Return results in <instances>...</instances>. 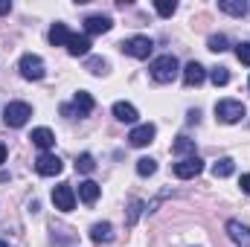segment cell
<instances>
[{"label": "cell", "instance_id": "6da1fadb", "mask_svg": "<svg viewBox=\"0 0 250 247\" xmlns=\"http://www.w3.org/2000/svg\"><path fill=\"white\" fill-rule=\"evenodd\" d=\"M151 79L154 82H160V84H169V82H175L178 79V73H181V64L178 59L172 56V53H166V56H157L154 62H151Z\"/></svg>", "mask_w": 250, "mask_h": 247}, {"label": "cell", "instance_id": "7a4b0ae2", "mask_svg": "<svg viewBox=\"0 0 250 247\" xmlns=\"http://www.w3.org/2000/svg\"><path fill=\"white\" fill-rule=\"evenodd\" d=\"M245 114H248V108H245L239 99H221V102L215 105V117H218V123H224V125L242 123Z\"/></svg>", "mask_w": 250, "mask_h": 247}, {"label": "cell", "instance_id": "3957f363", "mask_svg": "<svg viewBox=\"0 0 250 247\" xmlns=\"http://www.w3.org/2000/svg\"><path fill=\"white\" fill-rule=\"evenodd\" d=\"M29 117H32V105H26V102H9V105L3 108V123L9 125V128L26 125Z\"/></svg>", "mask_w": 250, "mask_h": 247}, {"label": "cell", "instance_id": "277c9868", "mask_svg": "<svg viewBox=\"0 0 250 247\" xmlns=\"http://www.w3.org/2000/svg\"><path fill=\"white\" fill-rule=\"evenodd\" d=\"M18 70H21V76L29 79V82H41V79L47 76V70H44V59H41V56H32V53L21 56Z\"/></svg>", "mask_w": 250, "mask_h": 247}, {"label": "cell", "instance_id": "5b68a950", "mask_svg": "<svg viewBox=\"0 0 250 247\" xmlns=\"http://www.w3.org/2000/svg\"><path fill=\"white\" fill-rule=\"evenodd\" d=\"M151 50H154V44H151L148 35H134V38H128L123 44V53L131 56V59H148Z\"/></svg>", "mask_w": 250, "mask_h": 247}, {"label": "cell", "instance_id": "8992f818", "mask_svg": "<svg viewBox=\"0 0 250 247\" xmlns=\"http://www.w3.org/2000/svg\"><path fill=\"white\" fill-rule=\"evenodd\" d=\"M204 172V160L198 157V154H192V157H181L178 163H175V175L181 178V181H189V178H198Z\"/></svg>", "mask_w": 250, "mask_h": 247}, {"label": "cell", "instance_id": "52a82bcc", "mask_svg": "<svg viewBox=\"0 0 250 247\" xmlns=\"http://www.w3.org/2000/svg\"><path fill=\"white\" fill-rule=\"evenodd\" d=\"M62 169H64V163L56 154H50V151L38 154V160H35V172L44 175V178H56V175H62Z\"/></svg>", "mask_w": 250, "mask_h": 247}, {"label": "cell", "instance_id": "ba28073f", "mask_svg": "<svg viewBox=\"0 0 250 247\" xmlns=\"http://www.w3.org/2000/svg\"><path fill=\"white\" fill-rule=\"evenodd\" d=\"M154 134H157V128H154L151 123L134 125V128H131V134H128V143H131L134 148H146V145L154 140Z\"/></svg>", "mask_w": 250, "mask_h": 247}, {"label": "cell", "instance_id": "9c48e42d", "mask_svg": "<svg viewBox=\"0 0 250 247\" xmlns=\"http://www.w3.org/2000/svg\"><path fill=\"white\" fill-rule=\"evenodd\" d=\"M53 204H56V209H62V212H73V206H76V192H73V186H56L53 189Z\"/></svg>", "mask_w": 250, "mask_h": 247}, {"label": "cell", "instance_id": "30bf717a", "mask_svg": "<svg viewBox=\"0 0 250 247\" xmlns=\"http://www.w3.org/2000/svg\"><path fill=\"white\" fill-rule=\"evenodd\" d=\"M227 236L236 247H250V227L242 221H227Z\"/></svg>", "mask_w": 250, "mask_h": 247}, {"label": "cell", "instance_id": "8fae6325", "mask_svg": "<svg viewBox=\"0 0 250 247\" xmlns=\"http://www.w3.org/2000/svg\"><path fill=\"white\" fill-rule=\"evenodd\" d=\"M111 26H114V21L108 15H90L84 21V32L87 35H105V32H111Z\"/></svg>", "mask_w": 250, "mask_h": 247}, {"label": "cell", "instance_id": "7c38bea8", "mask_svg": "<svg viewBox=\"0 0 250 247\" xmlns=\"http://www.w3.org/2000/svg\"><path fill=\"white\" fill-rule=\"evenodd\" d=\"M70 111H73V117H87L93 111V96L87 90H79L76 99H73V105H70Z\"/></svg>", "mask_w": 250, "mask_h": 247}, {"label": "cell", "instance_id": "4fadbf2b", "mask_svg": "<svg viewBox=\"0 0 250 247\" xmlns=\"http://www.w3.org/2000/svg\"><path fill=\"white\" fill-rule=\"evenodd\" d=\"M204 79H207V70H204V64L189 62L187 67H184V82H187V87H198Z\"/></svg>", "mask_w": 250, "mask_h": 247}, {"label": "cell", "instance_id": "5bb4252c", "mask_svg": "<svg viewBox=\"0 0 250 247\" xmlns=\"http://www.w3.org/2000/svg\"><path fill=\"white\" fill-rule=\"evenodd\" d=\"M67 53L70 56H87L90 53V38L87 35H70V41H67Z\"/></svg>", "mask_w": 250, "mask_h": 247}, {"label": "cell", "instance_id": "9a60e30c", "mask_svg": "<svg viewBox=\"0 0 250 247\" xmlns=\"http://www.w3.org/2000/svg\"><path fill=\"white\" fill-rule=\"evenodd\" d=\"M29 140H32V143H35L38 148H44V151L56 145V134H53L50 128H32V134H29Z\"/></svg>", "mask_w": 250, "mask_h": 247}, {"label": "cell", "instance_id": "2e32d148", "mask_svg": "<svg viewBox=\"0 0 250 247\" xmlns=\"http://www.w3.org/2000/svg\"><path fill=\"white\" fill-rule=\"evenodd\" d=\"M90 239H93L96 245H108V242L114 239V227H111L108 221H99V224L90 227Z\"/></svg>", "mask_w": 250, "mask_h": 247}, {"label": "cell", "instance_id": "e0dca14e", "mask_svg": "<svg viewBox=\"0 0 250 247\" xmlns=\"http://www.w3.org/2000/svg\"><path fill=\"white\" fill-rule=\"evenodd\" d=\"M99 195H102V186L96 184V181H84V184H79V198H82L84 204H96Z\"/></svg>", "mask_w": 250, "mask_h": 247}, {"label": "cell", "instance_id": "ac0fdd59", "mask_svg": "<svg viewBox=\"0 0 250 247\" xmlns=\"http://www.w3.org/2000/svg\"><path fill=\"white\" fill-rule=\"evenodd\" d=\"M114 117H117L120 123L134 125L137 123V108H134L131 102H117V105H114Z\"/></svg>", "mask_w": 250, "mask_h": 247}, {"label": "cell", "instance_id": "d6986e66", "mask_svg": "<svg viewBox=\"0 0 250 247\" xmlns=\"http://www.w3.org/2000/svg\"><path fill=\"white\" fill-rule=\"evenodd\" d=\"M218 9L233 15V18H245L248 15V3L245 0H218Z\"/></svg>", "mask_w": 250, "mask_h": 247}, {"label": "cell", "instance_id": "ffe728a7", "mask_svg": "<svg viewBox=\"0 0 250 247\" xmlns=\"http://www.w3.org/2000/svg\"><path fill=\"white\" fill-rule=\"evenodd\" d=\"M70 35H73V32H70L64 23H53V29H50V44H53V47H67Z\"/></svg>", "mask_w": 250, "mask_h": 247}, {"label": "cell", "instance_id": "44dd1931", "mask_svg": "<svg viewBox=\"0 0 250 247\" xmlns=\"http://www.w3.org/2000/svg\"><path fill=\"white\" fill-rule=\"evenodd\" d=\"M233 172H236V163H233L230 157H221V160L212 163V175H215V178H230Z\"/></svg>", "mask_w": 250, "mask_h": 247}, {"label": "cell", "instance_id": "7402d4cb", "mask_svg": "<svg viewBox=\"0 0 250 247\" xmlns=\"http://www.w3.org/2000/svg\"><path fill=\"white\" fill-rule=\"evenodd\" d=\"M172 151L181 154V157H192V154H195V140H189V137H178V140L172 143Z\"/></svg>", "mask_w": 250, "mask_h": 247}, {"label": "cell", "instance_id": "603a6c76", "mask_svg": "<svg viewBox=\"0 0 250 247\" xmlns=\"http://www.w3.org/2000/svg\"><path fill=\"white\" fill-rule=\"evenodd\" d=\"M209 82H212L215 87H224V84L230 82V70H227V67H212V70H209Z\"/></svg>", "mask_w": 250, "mask_h": 247}, {"label": "cell", "instance_id": "cb8c5ba5", "mask_svg": "<svg viewBox=\"0 0 250 247\" xmlns=\"http://www.w3.org/2000/svg\"><path fill=\"white\" fill-rule=\"evenodd\" d=\"M154 172H157V163H154L151 157H140V160H137V175H140V178H151Z\"/></svg>", "mask_w": 250, "mask_h": 247}, {"label": "cell", "instance_id": "d4e9b609", "mask_svg": "<svg viewBox=\"0 0 250 247\" xmlns=\"http://www.w3.org/2000/svg\"><path fill=\"white\" fill-rule=\"evenodd\" d=\"M76 169H79L82 175H90V172L96 169V160H93V154H79V160H76Z\"/></svg>", "mask_w": 250, "mask_h": 247}, {"label": "cell", "instance_id": "484cf974", "mask_svg": "<svg viewBox=\"0 0 250 247\" xmlns=\"http://www.w3.org/2000/svg\"><path fill=\"white\" fill-rule=\"evenodd\" d=\"M154 9H157V15H163V18H172V15L178 12V3H175V0H157Z\"/></svg>", "mask_w": 250, "mask_h": 247}, {"label": "cell", "instance_id": "4316f807", "mask_svg": "<svg viewBox=\"0 0 250 247\" xmlns=\"http://www.w3.org/2000/svg\"><path fill=\"white\" fill-rule=\"evenodd\" d=\"M207 47H209L212 53H224V50H227L230 44H227V38H224V35L218 32V35H209V41H207Z\"/></svg>", "mask_w": 250, "mask_h": 247}, {"label": "cell", "instance_id": "83f0119b", "mask_svg": "<svg viewBox=\"0 0 250 247\" xmlns=\"http://www.w3.org/2000/svg\"><path fill=\"white\" fill-rule=\"evenodd\" d=\"M140 212H143V201H131V206H128V227H134L137 224V218H140Z\"/></svg>", "mask_w": 250, "mask_h": 247}, {"label": "cell", "instance_id": "f1b7e54d", "mask_svg": "<svg viewBox=\"0 0 250 247\" xmlns=\"http://www.w3.org/2000/svg\"><path fill=\"white\" fill-rule=\"evenodd\" d=\"M87 70H90L93 76H102V73L108 70V62H105V59H87Z\"/></svg>", "mask_w": 250, "mask_h": 247}, {"label": "cell", "instance_id": "f546056e", "mask_svg": "<svg viewBox=\"0 0 250 247\" xmlns=\"http://www.w3.org/2000/svg\"><path fill=\"white\" fill-rule=\"evenodd\" d=\"M236 59L250 67V44H245V41H242V44H236Z\"/></svg>", "mask_w": 250, "mask_h": 247}, {"label": "cell", "instance_id": "4dcf8cb0", "mask_svg": "<svg viewBox=\"0 0 250 247\" xmlns=\"http://www.w3.org/2000/svg\"><path fill=\"white\" fill-rule=\"evenodd\" d=\"M239 186H242V192H245V195H250V175H242Z\"/></svg>", "mask_w": 250, "mask_h": 247}, {"label": "cell", "instance_id": "1f68e13d", "mask_svg": "<svg viewBox=\"0 0 250 247\" xmlns=\"http://www.w3.org/2000/svg\"><path fill=\"white\" fill-rule=\"evenodd\" d=\"M9 9H12V6H9V0H0V15H6Z\"/></svg>", "mask_w": 250, "mask_h": 247}, {"label": "cell", "instance_id": "d6a6232c", "mask_svg": "<svg viewBox=\"0 0 250 247\" xmlns=\"http://www.w3.org/2000/svg\"><path fill=\"white\" fill-rule=\"evenodd\" d=\"M3 160H6V145L0 143V163H3Z\"/></svg>", "mask_w": 250, "mask_h": 247}, {"label": "cell", "instance_id": "836d02e7", "mask_svg": "<svg viewBox=\"0 0 250 247\" xmlns=\"http://www.w3.org/2000/svg\"><path fill=\"white\" fill-rule=\"evenodd\" d=\"M0 247H9V242H3V239H0Z\"/></svg>", "mask_w": 250, "mask_h": 247}]
</instances>
